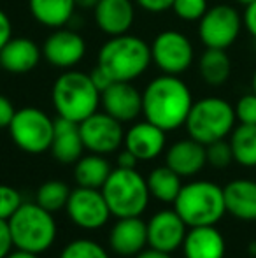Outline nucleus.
I'll return each mask as SVG.
<instances>
[{"mask_svg":"<svg viewBox=\"0 0 256 258\" xmlns=\"http://www.w3.org/2000/svg\"><path fill=\"white\" fill-rule=\"evenodd\" d=\"M190 86L179 76L161 74L151 79L142 92V114L165 132L185 126L193 105Z\"/></svg>","mask_w":256,"mask_h":258,"instance_id":"obj_1","label":"nucleus"},{"mask_svg":"<svg viewBox=\"0 0 256 258\" xmlns=\"http://www.w3.org/2000/svg\"><path fill=\"white\" fill-rule=\"evenodd\" d=\"M198 72L209 86L225 85L232 74V61L226 54V49L205 48L198 60Z\"/></svg>","mask_w":256,"mask_h":258,"instance_id":"obj_26","label":"nucleus"},{"mask_svg":"<svg viewBox=\"0 0 256 258\" xmlns=\"http://www.w3.org/2000/svg\"><path fill=\"white\" fill-rule=\"evenodd\" d=\"M230 148L233 153V162L244 169L256 167V125L239 123L230 134Z\"/></svg>","mask_w":256,"mask_h":258,"instance_id":"obj_27","label":"nucleus"},{"mask_svg":"<svg viewBox=\"0 0 256 258\" xmlns=\"http://www.w3.org/2000/svg\"><path fill=\"white\" fill-rule=\"evenodd\" d=\"M42 49L28 37H11V41L0 49V63L9 74L23 76L39 65Z\"/></svg>","mask_w":256,"mask_h":258,"instance_id":"obj_19","label":"nucleus"},{"mask_svg":"<svg viewBox=\"0 0 256 258\" xmlns=\"http://www.w3.org/2000/svg\"><path fill=\"white\" fill-rule=\"evenodd\" d=\"M111 172H113V169H111L107 158L97 153L81 156L74 167V177L77 186L95 188V190H102L104 183L107 181Z\"/></svg>","mask_w":256,"mask_h":258,"instance_id":"obj_25","label":"nucleus"},{"mask_svg":"<svg viewBox=\"0 0 256 258\" xmlns=\"http://www.w3.org/2000/svg\"><path fill=\"white\" fill-rule=\"evenodd\" d=\"M251 90H253V93H256V69L253 72V79H251Z\"/></svg>","mask_w":256,"mask_h":258,"instance_id":"obj_45","label":"nucleus"},{"mask_svg":"<svg viewBox=\"0 0 256 258\" xmlns=\"http://www.w3.org/2000/svg\"><path fill=\"white\" fill-rule=\"evenodd\" d=\"M99 0H75V6L82 7V9H95Z\"/></svg>","mask_w":256,"mask_h":258,"instance_id":"obj_44","label":"nucleus"},{"mask_svg":"<svg viewBox=\"0 0 256 258\" xmlns=\"http://www.w3.org/2000/svg\"><path fill=\"white\" fill-rule=\"evenodd\" d=\"M23 204L21 195L16 188L9 184H0V220H9Z\"/></svg>","mask_w":256,"mask_h":258,"instance_id":"obj_33","label":"nucleus"},{"mask_svg":"<svg viewBox=\"0 0 256 258\" xmlns=\"http://www.w3.org/2000/svg\"><path fill=\"white\" fill-rule=\"evenodd\" d=\"M13 248V237H11L9 223L6 220H0V258H6Z\"/></svg>","mask_w":256,"mask_h":258,"instance_id":"obj_36","label":"nucleus"},{"mask_svg":"<svg viewBox=\"0 0 256 258\" xmlns=\"http://www.w3.org/2000/svg\"><path fill=\"white\" fill-rule=\"evenodd\" d=\"M14 114H16V109H14L13 102L6 95H0V130L9 128Z\"/></svg>","mask_w":256,"mask_h":258,"instance_id":"obj_35","label":"nucleus"},{"mask_svg":"<svg viewBox=\"0 0 256 258\" xmlns=\"http://www.w3.org/2000/svg\"><path fill=\"white\" fill-rule=\"evenodd\" d=\"M102 194L111 214L116 218L140 216L149 204L147 181L135 169L118 167L109 174L102 186Z\"/></svg>","mask_w":256,"mask_h":258,"instance_id":"obj_7","label":"nucleus"},{"mask_svg":"<svg viewBox=\"0 0 256 258\" xmlns=\"http://www.w3.org/2000/svg\"><path fill=\"white\" fill-rule=\"evenodd\" d=\"M90 78H92V81H93V85L97 86V88L100 90V93L104 92V90L107 88V86L109 85H113V79L109 78V76L106 74V72L102 71V69L99 67V65H95V67H93V71L90 72Z\"/></svg>","mask_w":256,"mask_h":258,"instance_id":"obj_39","label":"nucleus"},{"mask_svg":"<svg viewBox=\"0 0 256 258\" xmlns=\"http://www.w3.org/2000/svg\"><path fill=\"white\" fill-rule=\"evenodd\" d=\"M11 37H13V23L9 16L0 9V49L11 41Z\"/></svg>","mask_w":256,"mask_h":258,"instance_id":"obj_38","label":"nucleus"},{"mask_svg":"<svg viewBox=\"0 0 256 258\" xmlns=\"http://www.w3.org/2000/svg\"><path fill=\"white\" fill-rule=\"evenodd\" d=\"M165 134L167 132L161 130L160 126L144 119L127 130L123 144L128 151H132L139 158V162H147V160H154L163 153L165 143H167Z\"/></svg>","mask_w":256,"mask_h":258,"instance_id":"obj_16","label":"nucleus"},{"mask_svg":"<svg viewBox=\"0 0 256 258\" xmlns=\"http://www.w3.org/2000/svg\"><path fill=\"white\" fill-rule=\"evenodd\" d=\"M60 258H109V253L92 239H77L65 246Z\"/></svg>","mask_w":256,"mask_h":258,"instance_id":"obj_30","label":"nucleus"},{"mask_svg":"<svg viewBox=\"0 0 256 258\" xmlns=\"http://www.w3.org/2000/svg\"><path fill=\"white\" fill-rule=\"evenodd\" d=\"M237 2H239L240 6H244V7H246V6H249V4L256 2V0H237Z\"/></svg>","mask_w":256,"mask_h":258,"instance_id":"obj_47","label":"nucleus"},{"mask_svg":"<svg viewBox=\"0 0 256 258\" xmlns=\"http://www.w3.org/2000/svg\"><path fill=\"white\" fill-rule=\"evenodd\" d=\"M249 253L256 258V241H254V242H251V244H249Z\"/></svg>","mask_w":256,"mask_h":258,"instance_id":"obj_46","label":"nucleus"},{"mask_svg":"<svg viewBox=\"0 0 256 258\" xmlns=\"http://www.w3.org/2000/svg\"><path fill=\"white\" fill-rule=\"evenodd\" d=\"M135 2L147 13H165V11L172 9L174 0H135Z\"/></svg>","mask_w":256,"mask_h":258,"instance_id":"obj_37","label":"nucleus"},{"mask_svg":"<svg viewBox=\"0 0 256 258\" xmlns=\"http://www.w3.org/2000/svg\"><path fill=\"white\" fill-rule=\"evenodd\" d=\"M205 155H207V163L214 169H226L233 162L232 148H230V143L226 139L207 144Z\"/></svg>","mask_w":256,"mask_h":258,"instance_id":"obj_31","label":"nucleus"},{"mask_svg":"<svg viewBox=\"0 0 256 258\" xmlns=\"http://www.w3.org/2000/svg\"><path fill=\"white\" fill-rule=\"evenodd\" d=\"M235 109L221 97H205L193 102L186 118V132L204 146L230 137L235 128Z\"/></svg>","mask_w":256,"mask_h":258,"instance_id":"obj_6","label":"nucleus"},{"mask_svg":"<svg viewBox=\"0 0 256 258\" xmlns=\"http://www.w3.org/2000/svg\"><path fill=\"white\" fill-rule=\"evenodd\" d=\"M188 228L178 211L163 209L147 221V244L160 251L174 253L183 246Z\"/></svg>","mask_w":256,"mask_h":258,"instance_id":"obj_14","label":"nucleus"},{"mask_svg":"<svg viewBox=\"0 0 256 258\" xmlns=\"http://www.w3.org/2000/svg\"><path fill=\"white\" fill-rule=\"evenodd\" d=\"M70 191L72 190L68 188V184H65L63 181H46L39 186L37 194H35V202L49 213H56L60 209H65Z\"/></svg>","mask_w":256,"mask_h":258,"instance_id":"obj_29","label":"nucleus"},{"mask_svg":"<svg viewBox=\"0 0 256 258\" xmlns=\"http://www.w3.org/2000/svg\"><path fill=\"white\" fill-rule=\"evenodd\" d=\"M147 188H149L151 197L158 199L160 202H172L178 199L179 191L183 188L181 176L170 169L168 165L156 167L146 177Z\"/></svg>","mask_w":256,"mask_h":258,"instance_id":"obj_28","label":"nucleus"},{"mask_svg":"<svg viewBox=\"0 0 256 258\" xmlns=\"http://www.w3.org/2000/svg\"><path fill=\"white\" fill-rule=\"evenodd\" d=\"M100 105L118 121H133L142 114V92L128 81H114L100 93Z\"/></svg>","mask_w":256,"mask_h":258,"instance_id":"obj_15","label":"nucleus"},{"mask_svg":"<svg viewBox=\"0 0 256 258\" xmlns=\"http://www.w3.org/2000/svg\"><path fill=\"white\" fill-rule=\"evenodd\" d=\"M6 258H39V255H35V253L23 251V249H16V251H11Z\"/></svg>","mask_w":256,"mask_h":258,"instance_id":"obj_43","label":"nucleus"},{"mask_svg":"<svg viewBox=\"0 0 256 258\" xmlns=\"http://www.w3.org/2000/svg\"><path fill=\"white\" fill-rule=\"evenodd\" d=\"M13 237V246L28 253L48 251L56 239V223L53 213L46 211L37 202L21 204L20 209L7 220Z\"/></svg>","mask_w":256,"mask_h":258,"instance_id":"obj_4","label":"nucleus"},{"mask_svg":"<svg viewBox=\"0 0 256 258\" xmlns=\"http://www.w3.org/2000/svg\"><path fill=\"white\" fill-rule=\"evenodd\" d=\"M233 109H235V118L239 123L256 125V93L251 92L242 95L233 105Z\"/></svg>","mask_w":256,"mask_h":258,"instance_id":"obj_34","label":"nucleus"},{"mask_svg":"<svg viewBox=\"0 0 256 258\" xmlns=\"http://www.w3.org/2000/svg\"><path fill=\"white\" fill-rule=\"evenodd\" d=\"M151 56L163 74L181 76L192 67L195 60L193 44L183 32L163 30L151 44Z\"/></svg>","mask_w":256,"mask_h":258,"instance_id":"obj_10","label":"nucleus"},{"mask_svg":"<svg viewBox=\"0 0 256 258\" xmlns=\"http://www.w3.org/2000/svg\"><path fill=\"white\" fill-rule=\"evenodd\" d=\"M13 143L21 151L30 155H41L49 151L55 136V119L39 107L16 109L9 125Z\"/></svg>","mask_w":256,"mask_h":258,"instance_id":"obj_8","label":"nucleus"},{"mask_svg":"<svg viewBox=\"0 0 256 258\" xmlns=\"http://www.w3.org/2000/svg\"><path fill=\"white\" fill-rule=\"evenodd\" d=\"M135 258H172V253L160 251L156 248H149V249H142L139 255H135Z\"/></svg>","mask_w":256,"mask_h":258,"instance_id":"obj_42","label":"nucleus"},{"mask_svg":"<svg viewBox=\"0 0 256 258\" xmlns=\"http://www.w3.org/2000/svg\"><path fill=\"white\" fill-rule=\"evenodd\" d=\"M151 44L132 34L113 35L102 44L97 65L113 81H135L149 69Z\"/></svg>","mask_w":256,"mask_h":258,"instance_id":"obj_2","label":"nucleus"},{"mask_svg":"<svg viewBox=\"0 0 256 258\" xmlns=\"http://www.w3.org/2000/svg\"><path fill=\"white\" fill-rule=\"evenodd\" d=\"M147 244V223L140 216L118 218L109 234V246L114 253L123 256H135Z\"/></svg>","mask_w":256,"mask_h":258,"instance_id":"obj_18","label":"nucleus"},{"mask_svg":"<svg viewBox=\"0 0 256 258\" xmlns=\"http://www.w3.org/2000/svg\"><path fill=\"white\" fill-rule=\"evenodd\" d=\"M207 0H174L172 11L183 21H200L207 13Z\"/></svg>","mask_w":256,"mask_h":258,"instance_id":"obj_32","label":"nucleus"},{"mask_svg":"<svg viewBox=\"0 0 256 258\" xmlns=\"http://www.w3.org/2000/svg\"><path fill=\"white\" fill-rule=\"evenodd\" d=\"M167 163L174 172H178L181 177L197 176L205 165H207V155H205V146L198 141L181 139L174 143L167 150Z\"/></svg>","mask_w":256,"mask_h":258,"instance_id":"obj_21","label":"nucleus"},{"mask_svg":"<svg viewBox=\"0 0 256 258\" xmlns=\"http://www.w3.org/2000/svg\"><path fill=\"white\" fill-rule=\"evenodd\" d=\"M84 150L97 155H109L125 143L123 123L107 112H93L79 123Z\"/></svg>","mask_w":256,"mask_h":258,"instance_id":"obj_11","label":"nucleus"},{"mask_svg":"<svg viewBox=\"0 0 256 258\" xmlns=\"http://www.w3.org/2000/svg\"><path fill=\"white\" fill-rule=\"evenodd\" d=\"M4 71V69H2V63H0V72H2Z\"/></svg>","mask_w":256,"mask_h":258,"instance_id":"obj_48","label":"nucleus"},{"mask_svg":"<svg viewBox=\"0 0 256 258\" xmlns=\"http://www.w3.org/2000/svg\"><path fill=\"white\" fill-rule=\"evenodd\" d=\"M93 16L97 27L109 37L128 34L135 21V6L132 0H99Z\"/></svg>","mask_w":256,"mask_h":258,"instance_id":"obj_17","label":"nucleus"},{"mask_svg":"<svg viewBox=\"0 0 256 258\" xmlns=\"http://www.w3.org/2000/svg\"><path fill=\"white\" fill-rule=\"evenodd\" d=\"M75 0H28L34 20L48 28H62L72 20Z\"/></svg>","mask_w":256,"mask_h":258,"instance_id":"obj_24","label":"nucleus"},{"mask_svg":"<svg viewBox=\"0 0 256 258\" xmlns=\"http://www.w3.org/2000/svg\"><path fill=\"white\" fill-rule=\"evenodd\" d=\"M137 163H139V158H137L132 151H128L127 148L118 155V167H123V169H135Z\"/></svg>","mask_w":256,"mask_h":258,"instance_id":"obj_41","label":"nucleus"},{"mask_svg":"<svg viewBox=\"0 0 256 258\" xmlns=\"http://www.w3.org/2000/svg\"><path fill=\"white\" fill-rule=\"evenodd\" d=\"M51 100L60 118L81 123L99 111L100 90L93 85L90 74L68 69L53 83Z\"/></svg>","mask_w":256,"mask_h":258,"instance_id":"obj_3","label":"nucleus"},{"mask_svg":"<svg viewBox=\"0 0 256 258\" xmlns=\"http://www.w3.org/2000/svg\"><path fill=\"white\" fill-rule=\"evenodd\" d=\"M65 209L70 220L84 230H97L104 227L111 216L102 190H95V188L77 186L75 190H72Z\"/></svg>","mask_w":256,"mask_h":258,"instance_id":"obj_12","label":"nucleus"},{"mask_svg":"<svg viewBox=\"0 0 256 258\" xmlns=\"http://www.w3.org/2000/svg\"><path fill=\"white\" fill-rule=\"evenodd\" d=\"M242 16L226 4L209 7L198 21V37L205 48L228 49L242 30Z\"/></svg>","mask_w":256,"mask_h":258,"instance_id":"obj_9","label":"nucleus"},{"mask_svg":"<svg viewBox=\"0 0 256 258\" xmlns=\"http://www.w3.org/2000/svg\"><path fill=\"white\" fill-rule=\"evenodd\" d=\"M49 151L60 163L77 162L82 156V151H84L79 123L58 116L55 119V136H53Z\"/></svg>","mask_w":256,"mask_h":258,"instance_id":"obj_23","label":"nucleus"},{"mask_svg":"<svg viewBox=\"0 0 256 258\" xmlns=\"http://www.w3.org/2000/svg\"><path fill=\"white\" fill-rule=\"evenodd\" d=\"M86 54V41L72 28H55L42 44V58L56 69L75 67Z\"/></svg>","mask_w":256,"mask_h":258,"instance_id":"obj_13","label":"nucleus"},{"mask_svg":"<svg viewBox=\"0 0 256 258\" xmlns=\"http://www.w3.org/2000/svg\"><path fill=\"white\" fill-rule=\"evenodd\" d=\"M242 23H244V27H246V30L256 39V2L246 6L244 16H242Z\"/></svg>","mask_w":256,"mask_h":258,"instance_id":"obj_40","label":"nucleus"},{"mask_svg":"<svg viewBox=\"0 0 256 258\" xmlns=\"http://www.w3.org/2000/svg\"><path fill=\"white\" fill-rule=\"evenodd\" d=\"M185 258H225L226 241L216 225L190 227L183 242Z\"/></svg>","mask_w":256,"mask_h":258,"instance_id":"obj_20","label":"nucleus"},{"mask_svg":"<svg viewBox=\"0 0 256 258\" xmlns=\"http://www.w3.org/2000/svg\"><path fill=\"white\" fill-rule=\"evenodd\" d=\"M226 213L240 221H256V181L233 179L223 188Z\"/></svg>","mask_w":256,"mask_h":258,"instance_id":"obj_22","label":"nucleus"},{"mask_svg":"<svg viewBox=\"0 0 256 258\" xmlns=\"http://www.w3.org/2000/svg\"><path fill=\"white\" fill-rule=\"evenodd\" d=\"M174 209L188 227L218 225L226 214L223 188L204 179L183 184L178 199L174 201Z\"/></svg>","mask_w":256,"mask_h":258,"instance_id":"obj_5","label":"nucleus"}]
</instances>
